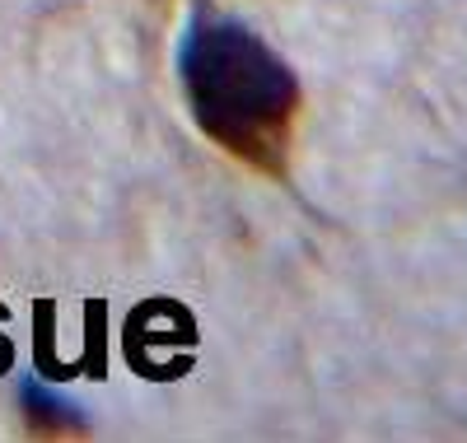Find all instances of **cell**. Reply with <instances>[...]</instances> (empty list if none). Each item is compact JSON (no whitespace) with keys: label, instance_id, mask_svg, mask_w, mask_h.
Returning <instances> with one entry per match:
<instances>
[{"label":"cell","instance_id":"cell-1","mask_svg":"<svg viewBox=\"0 0 467 443\" xmlns=\"http://www.w3.org/2000/svg\"><path fill=\"white\" fill-rule=\"evenodd\" d=\"M173 66L202 136L239 164L281 178L299 117V75L290 61L244 19L197 0L178 33Z\"/></svg>","mask_w":467,"mask_h":443},{"label":"cell","instance_id":"cell-2","mask_svg":"<svg viewBox=\"0 0 467 443\" xmlns=\"http://www.w3.org/2000/svg\"><path fill=\"white\" fill-rule=\"evenodd\" d=\"M19 401H24L28 425H33V429H43V434H80V429H85L80 411L66 407L61 397H52L47 387H37V383H24Z\"/></svg>","mask_w":467,"mask_h":443}]
</instances>
